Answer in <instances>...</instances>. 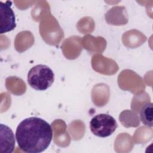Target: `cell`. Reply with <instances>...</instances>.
I'll return each instance as SVG.
<instances>
[{
    "label": "cell",
    "instance_id": "3",
    "mask_svg": "<svg viewBox=\"0 0 153 153\" xmlns=\"http://www.w3.org/2000/svg\"><path fill=\"white\" fill-rule=\"evenodd\" d=\"M117 123L111 115L99 114L90 121V128L92 133L98 137H106L111 135L117 128Z\"/></svg>",
    "mask_w": 153,
    "mask_h": 153
},
{
    "label": "cell",
    "instance_id": "1",
    "mask_svg": "<svg viewBox=\"0 0 153 153\" xmlns=\"http://www.w3.org/2000/svg\"><path fill=\"white\" fill-rule=\"evenodd\" d=\"M19 148L27 153H39L46 150L53 139L51 125L44 120L36 117L22 121L16 131Z\"/></svg>",
    "mask_w": 153,
    "mask_h": 153
},
{
    "label": "cell",
    "instance_id": "5",
    "mask_svg": "<svg viewBox=\"0 0 153 153\" xmlns=\"http://www.w3.org/2000/svg\"><path fill=\"white\" fill-rule=\"evenodd\" d=\"M0 133V152L5 153L12 152L15 147V139L13 131L8 126L1 124Z\"/></svg>",
    "mask_w": 153,
    "mask_h": 153
},
{
    "label": "cell",
    "instance_id": "4",
    "mask_svg": "<svg viewBox=\"0 0 153 153\" xmlns=\"http://www.w3.org/2000/svg\"><path fill=\"white\" fill-rule=\"evenodd\" d=\"M12 2L0 1V33L13 30L16 27V17L11 8Z\"/></svg>",
    "mask_w": 153,
    "mask_h": 153
},
{
    "label": "cell",
    "instance_id": "6",
    "mask_svg": "<svg viewBox=\"0 0 153 153\" xmlns=\"http://www.w3.org/2000/svg\"><path fill=\"white\" fill-rule=\"evenodd\" d=\"M140 119L142 123L149 127H152L153 108L151 102L145 103L140 111Z\"/></svg>",
    "mask_w": 153,
    "mask_h": 153
},
{
    "label": "cell",
    "instance_id": "2",
    "mask_svg": "<svg viewBox=\"0 0 153 153\" xmlns=\"http://www.w3.org/2000/svg\"><path fill=\"white\" fill-rule=\"evenodd\" d=\"M27 79V83L32 88L36 90L44 91L53 84L54 74L48 66L37 65L29 71Z\"/></svg>",
    "mask_w": 153,
    "mask_h": 153
}]
</instances>
